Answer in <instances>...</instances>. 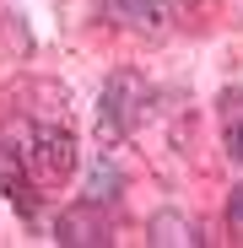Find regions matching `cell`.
I'll use <instances>...</instances> for the list:
<instances>
[{
	"instance_id": "cell-1",
	"label": "cell",
	"mask_w": 243,
	"mask_h": 248,
	"mask_svg": "<svg viewBox=\"0 0 243 248\" xmlns=\"http://www.w3.org/2000/svg\"><path fill=\"white\" fill-rule=\"evenodd\" d=\"M27 162H32V173L44 178V184H65L76 173V135L60 130V124H44V130H32L27 135Z\"/></svg>"
},
{
	"instance_id": "cell-2",
	"label": "cell",
	"mask_w": 243,
	"mask_h": 248,
	"mask_svg": "<svg viewBox=\"0 0 243 248\" xmlns=\"http://www.w3.org/2000/svg\"><path fill=\"white\" fill-rule=\"evenodd\" d=\"M135 103H141V76L135 70H113L108 87H103V97H97V130L125 135L135 124Z\"/></svg>"
},
{
	"instance_id": "cell-3",
	"label": "cell",
	"mask_w": 243,
	"mask_h": 248,
	"mask_svg": "<svg viewBox=\"0 0 243 248\" xmlns=\"http://www.w3.org/2000/svg\"><path fill=\"white\" fill-rule=\"evenodd\" d=\"M216 108H222V146L232 162H243V87H227Z\"/></svg>"
},
{
	"instance_id": "cell-4",
	"label": "cell",
	"mask_w": 243,
	"mask_h": 248,
	"mask_svg": "<svg viewBox=\"0 0 243 248\" xmlns=\"http://www.w3.org/2000/svg\"><path fill=\"white\" fill-rule=\"evenodd\" d=\"M113 16L125 27H157L168 16V6H162V0H113Z\"/></svg>"
},
{
	"instance_id": "cell-5",
	"label": "cell",
	"mask_w": 243,
	"mask_h": 248,
	"mask_svg": "<svg viewBox=\"0 0 243 248\" xmlns=\"http://www.w3.org/2000/svg\"><path fill=\"white\" fill-rule=\"evenodd\" d=\"M119 184H125V178H119L113 162H97V168H92V184H87V200H92V205H103V200H113V194H119Z\"/></svg>"
},
{
	"instance_id": "cell-6",
	"label": "cell",
	"mask_w": 243,
	"mask_h": 248,
	"mask_svg": "<svg viewBox=\"0 0 243 248\" xmlns=\"http://www.w3.org/2000/svg\"><path fill=\"white\" fill-rule=\"evenodd\" d=\"M0 189H6V194H11V205H22V211L32 216V189H27L22 178H0Z\"/></svg>"
},
{
	"instance_id": "cell-7",
	"label": "cell",
	"mask_w": 243,
	"mask_h": 248,
	"mask_svg": "<svg viewBox=\"0 0 243 248\" xmlns=\"http://www.w3.org/2000/svg\"><path fill=\"white\" fill-rule=\"evenodd\" d=\"M227 232L243 243V189H232V200H227Z\"/></svg>"
}]
</instances>
